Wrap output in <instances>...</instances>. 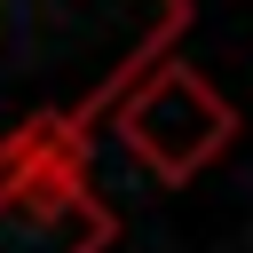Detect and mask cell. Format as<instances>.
<instances>
[{"label": "cell", "instance_id": "7a4b0ae2", "mask_svg": "<svg viewBox=\"0 0 253 253\" xmlns=\"http://www.w3.org/2000/svg\"><path fill=\"white\" fill-rule=\"evenodd\" d=\"M229 134H237L229 103H221L190 63H150V79L126 87V103H119V142H126L158 182H190L198 166H213V158L229 150Z\"/></svg>", "mask_w": 253, "mask_h": 253}, {"label": "cell", "instance_id": "6da1fadb", "mask_svg": "<svg viewBox=\"0 0 253 253\" xmlns=\"http://www.w3.org/2000/svg\"><path fill=\"white\" fill-rule=\"evenodd\" d=\"M111 206L87 190L55 134H24L0 158V253H103Z\"/></svg>", "mask_w": 253, "mask_h": 253}]
</instances>
